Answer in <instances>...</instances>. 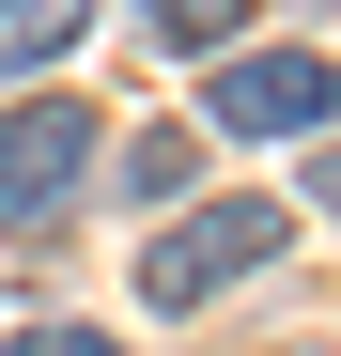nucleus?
I'll return each mask as SVG.
<instances>
[{
  "label": "nucleus",
  "instance_id": "1",
  "mask_svg": "<svg viewBox=\"0 0 341 356\" xmlns=\"http://www.w3.org/2000/svg\"><path fill=\"white\" fill-rule=\"evenodd\" d=\"M279 248H295V217H279L264 186H233V202L170 217L155 248H140V294H155V310H217V294H233V279H264Z\"/></svg>",
  "mask_w": 341,
  "mask_h": 356
},
{
  "label": "nucleus",
  "instance_id": "2",
  "mask_svg": "<svg viewBox=\"0 0 341 356\" xmlns=\"http://www.w3.org/2000/svg\"><path fill=\"white\" fill-rule=\"evenodd\" d=\"M93 155H109V124H93V108H63V93L0 108V232H47V217L93 186Z\"/></svg>",
  "mask_w": 341,
  "mask_h": 356
},
{
  "label": "nucleus",
  "instance_id": "3",
  "mask_svg": "<svg viewBox=\"0 0 341 356\" xmlns=\"http://www.w3.org/2000/svg\"><path fill=\"white\" fill-rule=\"evenodd\" d=\"M310 124H341L326 47H233L217 63V140H310Z\"/></svg>",
  "mask_w": 341,
  "mask_h": 356
},
{
  "label": "nucleus",
  "instance_id": "4",
  "mask_svg": "<svg viewBox=\"0 0 341 356\" xmlns=\"http://www.w3.org/2000/svg\"><path fill=\"white\" fill-rule=\"evenodd\" d=\"M78 31H93V0H0V78H31V63H63Z\"/></svg>",
  "mask_w": 341,
  "mask_h": 356
},
{
  "label": "nucleus",
  "instance_id": "5",
  "mask_svg": "<svg viewBox=\"0 0 341 356\" xmlns=\"http://www.w3.org/2000/svg\"><path fill=\"white\" fill-rule=\"evenodd\" d=\"M187 170H202L187 124H125V202H187Z\"/></svg>",
  "mask_w": 341,
  "mask_h": 356
},
{
  "label": "nucleus",
  "instance_id": "6",
  "mask_svg": "<svg viewBox=\"0 0 341 356\" xmlns=\"http://www.w3.org/2000/svg\"><path fill=\"white\" fill-rule=\"evenodd\" d=\"M140 31L202 63V47H233V31H248V0H140Z\"/></svg>",
  "mask_w": 341,
  "mask_h": 356
},
{
  "label": "nucleus",
  "instance_id": "7",
  "mask_svg": "<svg viewBox=\"0 0 341 356\" xmlns=\"http://www.w3.org/2000/svg\"><path fill=\"white\" fill-rule=\"evenodd\" d=\"M0 356H125V341H109V325H16Z\"/></svg>",
  "mask_w": 341,
  "mask_h": 356
},
{
  "label": "nucleus",
  "instance_id": "8",
  "mask_svg": "<svg viewBox=\"0 0 341 356\" xmlns=\"http://www.w3.org/2000/svg\"><path fill=\"white\" fill-rule=\"evenodd\" d=\"M310 202H326V217H341V140H326V155H310Z\"/></svg>",
  "mask_w": 341,
  "mask_h": 356
}]
</instances>
